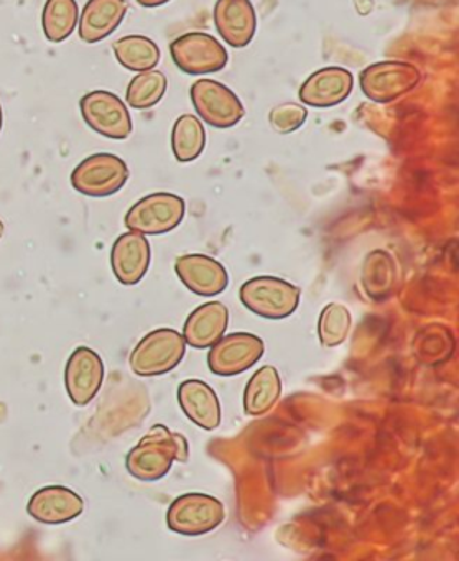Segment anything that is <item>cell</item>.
I'll return each instance as SVG.
<instances>
[{
  "label": "cell",
  "mask_w": 459,
  "mask_h": 561,
  "mask_svg": "<svg viewBox=\"0 0 459 561\" xmlns=\"http://www.w3.org/2000/svg\"><path fill=\"white\" fill-rule=\"evenodd\" d=\"M2 234H4V225L0 221V238H2Z\"/></svg>",
  "instance_id": "30"
},
{
  "label": "cell",
  "mask_w": 459,
  "mask_h": 561,
  "mask_svg": "<svg viewBox=\"0 0 459 561\" xmlns=\"http://www.w3.org/2000/svg\"><path fill=\"white\" fill-rule=\"evenodd\" d=\"M104 379V364L100 354L90 347H78L65 370L68 396L77 405H88L100 392Z\"/></svg>",
  "instance_id": "12"
},
{
  "label": "cell",
  "mask_w": 459,
  "mask_h": 561,
  "mask_svg": "<svg viewBox=\"0 0 459 561\" xmlns=\"http://www.w3.org/2000/svg\"><path fill=\"white\" fill-rule=\"evenodd\" d=\"M351 330V314L343 305L331 304L324 308L318 323V334H320L321 344L333 347L340 346Z\"/></svg>",
  "instance_id": "26"
},
{
  "label": "cell",
  "mask_w": 459,
  "mask_h": 561,
  "mask_svg": "<svg viewBox=\"0 0 459 561\" xmlns=\"http://www.w3.org/2000/svg\"><path fill=\"white\" fill-rule=\"evenodd\" d=\"M185 216V202L172 193H153L133 206L126 226L140 234L160 236L179 228Z\"/></svg>",
  "instance_id": "7"
},
{
  "label": "cell",
  "mask_w": 459,
  "mask_h": 561,
  "mask_svg": "<svg viewBox=\"0 0 459 561\" xmlns=\"http://www.w3.org/2000/svg\"><path fill=\"white\" fill-rule=\"evenodd\" d=\"M80 24L77 0H47L42 14L45 37L51 44H61L71 37Z\"/></svg>",
  "instance_id": "23"
},
{
  "label": "cell",
  "mask_w": 459,
  "mask_h": 561,
  "mask_svg": "<svg viewBox=\"0 0 459 561\" xmlns=\"http://www.w3.org/2000/svg\"><path fill=\"white\" fill-rule=\"evenodd\" d=\"M228 323V307L221 301H209L190 314L183 328V337L195 350H208L225 336Z\"/></svg>",
  "instance_id": "18"
},
{
  "label": "cell",
  "mask_w": 459,
  "mask_h": 561,
  "mask_svg": "<svg viewBox=\"0 0 459 561\" xmlns=\"http://www.w3.org/2000/svg\"><path fill=\"white\" fill-rule=\"evenodd\" d=\"M215 25L229 47L244 48L257 32V14L251 0H218Z\"/></svg>",
  "instance_id": "13"
},
{
  "label": "cell",
  "mask_w": 459,
  "mask_h": 561,
  "mask_svg": "<svg viewBox=\"0 0 459 561\" xmlns=\"http://www.w3.org/2000/svg\"><path fill=\"white\" fill-rule=\"evenodd\" d=\"M308 111L300 104L287 103L274 107L268 114V123L277 134H291L300 129L307 121Z\"/></svg>",
  "instance_id": "27"
},
{
  "label": "cell",
  "mask_w": 459,
  "mask_h": 561,
  "mask_svg": "<svg viewBox=\"0 0 459 561\" xmlns=\"http://www.w3.org/2000/svg\"><path fill=\"white\" fill-rule=\"evenodd\" d=\"M354 78L340 67H328L311 75L300 88V101L317 110H326L343 103L353 91Z\"/></svg>",
  "instance_id": "14"
},
{
  "label": "cell",
  "mask_w": 459,
  "mask_h": 561,
  "mask_svg": "<svg viewBox=\"0 0 459 561\" xmlns=\"http://www.w3.org/2000/svg\"><path fill=\"white\" fill-rule=\"evenodd\" d=\"M175 272L183 285L199 297H216L229 284L226 268L208 255H183L176 261Z\"/></svg>",
  "instance_id": "15"
},
{
  "label": "cell",
  "mask_w": 459,
  "mask_h": 561,
  "mask_svg": "<svg viewBox=\"0 0 459 561\" xmlns=\"http://www.w3.org/2000/svg\"><path fill=\"white\" fill-rule=\"evenodd\" d=\"M129 180L126 162L113 153L88 157L71 173V185L81 195L106 198L123 190Z\"/></svg>",
  "instance_id": "5"
},
{
  "label": "cell",
  "mask_w": 459,
  "mask_h": 561,
  "mask_svg": "<svg viewBox=\"0 0 459 561\" xmlns=\"http://www.w3.org/2000/svg\"><path fill=\"white\" fill-rule=\"evenodd\" d=\"M2 124H4V113H2V106H0V130H2Z\"/></svg>",
  "instance_id": "29"
},
{
  "label": "cell",
  "mask_w": 459,
  "mask_h": 561,
  "mask_svg": "<svg viewBox=\"0 0 459 561\" xmlns=\"http://www.w3.org/2000/svg\"><path fill=\"white\" fill-rule=\"evenodd\" d=\"M242 305L267 320H284L297 311L300 288L277 277H255L239 290Z\"/></svg>",
  "instance_id": "2"
},
{
  "label": "cell",
  "mask_w": 459,
  "mask_h": 561,
  "mask_svg": "<svg viewBox=\"0 0 459 561\" xmlns=\"http://www.w3.org/2000/svg\"><path fill=\"white\" fill-rule=\"evenodd\" d=\"M173 64L186 75L218 73L228 65V51L211 35L192 32L170 44Z\"/></svg>",
  "instance_id": "9"
},
{
  "label": "cell",
  "mask_w": 459,
  "mask_h": 561,
  "mask_svg": "<svg viewBox=\"0 0 459 561\" xmlns=\"http://www.w3.org/2000/svg\"><path fill=\"white\" fill-rule=\"evenodd\" d=\"M188 455L185 436L156 425L127 456V471L139 481L156 482L169 474L173 461H188Z\"/></svg>",
  "instance_id": "1"
},
{
  "label": "cell",
  "mask_w": 459,
  "mask_h": 561,
  "mask_svg": "<svg viewBox=\"0 0 459 561\" xmlns=\"http://www.w3.org/2000/svg\"><path fill=\"white\" fill-rule=\"evenodd\" d=\"M225 517L221 501L202 492H190L172 502L167 512V525L185 537H199L218 528Z\"/></svg>",
  "instance_id": "4"
},
{
  "label": "cell",
  "mask_w": 459,
  "mask_h": 561,
  "mask_svg": "<svg viewBox=\"0 0 459 561\" xmlns=\"http://www.w3.org/2000/svg\"><path fill=\"white\" fill-rule=\"evenodd\" d=\"M113 50L124 68L137 73L153 70L160 61L159 45L142 35L119 38L114 42Z\"/></svg>",
  "instance_id": "22"
},
{
  "label": "cell",
  "mask_w": 459,
  "mask_h": 561,
  "mask_svg": "<svg viewBox=\"0 0 459 561\" xmlns=\"http://www.w3.org/2000/svg\"><path fill=\"white\" fill-rule=\"evenodd\" d=\"M190 96L198 116L216 129H231L245 116L241 100L219 81H195Z\"/></svg>",
  "instance_id": "8"
},
{
  "label": "cell",
  "mask_w": 459,
  "mask_h": 561,
  "mask_svg": "<svg viewBox=\"0 0 459 561\" xmlns=\"http://www.w3.org/2000/svg\"><path fill=\"white\" fill-rule=\"evenodd\" d=\"M206 146V130L202 121L192 114L179 117L172 130L173 156L179 162L188 163L202 156Z\"/></svg>",
  "instance_id": "24"
},
{
  "label": "cell",
  "mask_w": 459,
  "mask_h": 561,
  "mask_svg": "<svg viewBox=\"0 0 459 561\" xmlns=\"http://www.w3.org/2000/svg\"><path fill=\"white\" fill-rule=\"evenodd\" d=\"M27 511L31 517L42 524H67L83 514L84 502L71 489L50 485L35 492Z\"/></svg>",
  "instance_id": "17"
},
{
  "label": "cell",
  "mask_w": 459,
  "mask_h": 561,
  "mask_svg": "<svg viewBox=\"0 0 459 561\" xmlns=\"http://www.w3.org/2000/svg\"><path fill=\"white\" fill-rule=\"evenodd\" d=\"M264 354V341L251 333H232L213 344L208 366L221 377L238 376L251 369Z\"/></svg>",
  "instance_id": "11"
},
{
  "label": "cell",
  "mask_w": 459,
  "mask_h": 561,
  "mask_svg": "<svg viewBox=\"0 0 459 561\" xmlns=\"http://www.w3.org/2000/svg\"><path fill=\"white\" fill-rule=\"evenodd\" d=\"M81 114L94 133L124 140L133 133V121L124 101L110 91H93L80 103Z\"/></svg>",
  "instance_id": "10"
},
{
  "label": "cell",
  "mask_w": 459,
  "mask_h": 561,
  "mask_svg": "<svg viewBox=\"0 0 459 561\" xmlns=\"http://www.w3.org/2000/svg\"><path fill=\"white\" fill-rule=\"evenodd\" d=\"M137 2H139V5H142V8L152 9L165 5L170 0H137Z\"/></svg>",
  "instance_id": "28"
},
{
  "label": "cell",
  "mask_w": 459,
  "mask_h": 561,
  "mask_svg": "<svg viewBox=\"0 0 459 561\" xmlns=\"http://www.w3.org/2000/svg\"><path fill=\"white\" fill-rule=\"evenodd\" d=\"M167 87L169 83H167V77L162 71H142L127 87V104L134 110H150L165 96Z\"/></svg>",
  "instance_id": "25"
},
{
  "label": "cell",
  "mask_w": 459,
  "mask_h": 561,
  "mask_svg": "<svg viewBox=\"0 0 459 561\" xmlns=\"http://www.w3.org/2000/svg\"><path fill=\"white\" fill-rule=\"evenodd\" d=\"M127 14L126 0H88L80 15V38L87 44H97L113 35Z\"/></svg>",
  "instance_id": "19"
},
{
  "label": "cell",
  "mask_w": 459,
  "mask_h": 561,
  "mask_svg": "<svg viewBox=\"0 0 459 561\" xmlns=\"http://www.w3.org/2000/svg\"><path fill=\"white\" fill-rule=\"evenodd\" d=\"M282 396V379L274 366H264L251 377L244 390V412L262 416L271 412Z\"/></svg>",
  "instance_id": "21"
},
{
  "label": "cell",
  "mask_w": 459,
  "mask_h": 561,
  "mask_svg": "<svg viewBox=\"0 0 459 561\" xmlns=\"http://www.w3.org/2000/svg\"><path fill=\"white\" fill-rule=\"evenodd\" d=\"M360 90L374 103H392L418 87V68L405 61H380L360 73Z\"/></svg>",
  "instance_id": "6"
},
{
  "label": "cell",
  "mask_w": 459,
  "mask_h": 561,
  "mask_svg": "<svg viewBox=\"0 0 459 561\" xmlns=\"http://www.w3.org/2000/svg\"><path fill=\"white\" fill-rule=\"evenodd\" d=\"M186 341L179 331L162 328L142 337L130 354V367L140 377L163 376L185 356Z\"/></svg>",
  "instance_id": "3"
},
{
  "label": "cell",
  "mask_w": 459,
  "mask_h": 561,
  "mask_svg": "<svg viewBox=\"0 0 459 561\" xmlns=\"http://www.w3.org/2000/svg\"><path fill=\"white\" fill-rule=\"evenodd\" d=\"M150 257H152V251L146 234L130 231L121 236L113 245L111 265L117 280L130 287L142 280L144 275L149 271Z\"/></svg>",
  "instance_id": "16"
},
{
  "label": "cell",
  "mask_w": 459,
  "mask_h": 561,
  "mask_svg": "<svg viewBox=\"0 0 459 561\" xmlns=\"http://www.w3.org/2000/svg\"><path fill=\"white\" fill-rule=\"evenodd\" d=\"M179 403L199 428L213 432L221 425V403L215 390L203 380H185L179 389Z\"/></svg>",
  "instance_id": "20"
}]
</instances>
